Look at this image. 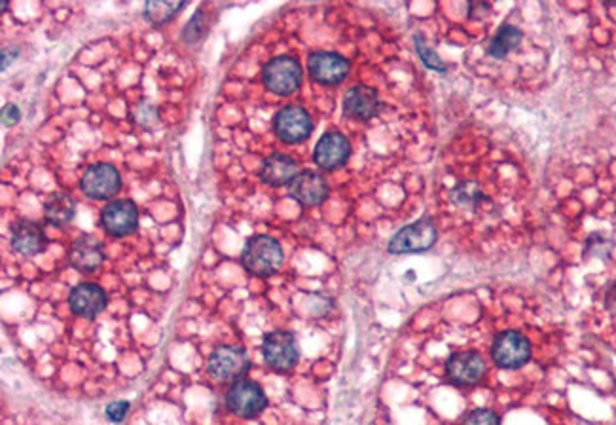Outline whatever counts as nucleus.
I'll list each match as a JSON object with an SVG mask.
<instances>
[{
    "label": "nucleus",
    "instance_id": "obj_1",
    "mask_svg": "<svg viewBox=\"0 0 616 425\" xmlns=\"http://www.w3.org/2000/svg\"><path fill=\"white\" fill-rule=\"evenodd\" d=\"M284 253L272 236H253L241 253V265L251 275L268 277L283 266Z\"/></svg>",
    "mask_w": 616,
    "mask_h": 425
},
{
    "label": "nucleus",
    "instance_id": "obj_2",
    "mask_svg": "<svg viewBox=\"0 0 616 425\" xmlns=\"http://www.w3.org/2000/svg\"><path fill=\"white\" fill-rule=\"evenodd\" d=\"M438 230L433 218H419L412 225L400 228L391 241H389V253L391 255H409V253H425L437 243Z\"/></svg>",
    "mask_w": 616,
    "mask_h": 425
},
{
    "label": "nucleus",
    "instance_id": "obj_3",
    "mask_svg": "<svg viewBox=\"0 0 616 425\" xmlns=\"http://www.w3.org/2000/svg\"><path fill=\"white\" fill-rule=\"evenodd\" d=\"M262 80L272 93L289 97L302 86V67L294 57L279 55L264 65Z\"/></svg>",
    "mask_w": 616,
    "mask_h": 425
},
{
    "label": "nucleus",
    "instance_id": "obj_4",
    "mask_svg": "<svg viewBox=\"0 0 616 425\" xmlns=\"http://www.w3.org/2000/svg\"><path fill=\"white\" fill-rule=\"evenodd\" d=\"M226 407L239 418L253 420L268 407V397H265L264 390L256 382L239 380L234 382L228 393H226Z\"/></svg>",
    "mask_w": 616,
    "mask_h": 425
},
{
    "label": "nucleus",
    "instance_id": "obj_5",
    "mask_svg": "<svg viewBox=\"0 0 616 425\" xmlns=\"http://www.w3.org/2000/svg\"><path fill=\"white\" fill-rule=\"evenodd\" d=\"M207 371L218 383L239 382L251 371V359L243 348L220 346L217 348L207 362Z\"/></svg>",
    "mask_w": 616,
    "mask_h": 425
},
{
    "label": "nucleus",
    "instance_id": "obj_6",
    "mask_svg": "<svg viewBox=\"0 0 616 425\" xmlns=\"http://www.w3.org/2000/svg\"><path fill=\"white\" fill-rule=\"evenodd\" d=\"M262 353L268 367L277 372L293 371L300 361V350L296 338L286 331H275L265 334L262 342Z\"/></svg>",
    "mask_w": 616,
    "mask_h": 425
},
{
    "label": "nucleus",
    "instance_id": "obj_7",
    "mask_svg": "<svg viewBox=\"0 0 616 425\" xmlns=\"http://www.w3.org/2000/svg\"><path fill=\"white\" fill-rule=\"evenodd\" d=\"M274 131L277 139L286 145H298L310 139L313 131V120L305 109L298 105L283 107L274 118Z\"/></svg>",
    "mask_w": 616,
    "mask_h": 425
},
{
    "label": "nucleus",
    "instance_id": "obj_8",
    "mask_svg": "<svg viewBox=\"0 0 616 425\" xmlns=\"http://www.w3.org/2000/svg\"><path fill=\"white\" fill-rule=\"evenodd\" d=\"M491 355L497 367L515 371L524 367L531 359V343L524 334L516 331H505L493 342Z\"/></svg>",
    "mask_w": 616,
    "mask_h": 425
},
{
    "label": "nucleus",
    "instance_id": "obj_9",
    "mask_svg": "<svg viewBox=\"0 0 616 425\" xmlns=\"http://www.w3.org/2000/svg\"><path fill=\"white\" fill-rule=\"evenodd\" d=\"M101 225L112 237H126L139 227V209L131 199H114L101 211Z\"/></svg>",
    "mask_w": 616,
    "mask_h": 425
},
{
    "label": "nucleus",
    "instance_id": "obj_10",
    "mask_svg": "<svg viewBox=\"0 0 616 425\" xmlns=\"http://www.w3.org/2000/svg\"><path fill=\"white\" fill-rule=\"evenodd\" d=\"M80 188L90 199H111L121 190V177L111 164H95L86 169Z\"/></svg>",
    "mask_w": 616,
    "mask_h": 425
},
{
    "label": "nucleus",
    "instance_id": "obj_11",
    "mask_svg": "<svg viewBox=\"0 0 616 425\" xmlns=\"http://www.w3.org/2000/svg\"><path fill=\"white\" fill-rule=\"evenodd\" d=\"M312 78L322 86H338L349 74V61L336 52H313L307 57Z\"/></svg>",
    "mask_w": 616,
    "mask_h": 425
},
{
    "label": "nucleus",
    "instance_id": "obj_12",
    "mask_svg": "<svg viewBox=\"0 0 616 425\" xmlns=\"http://www.w3.org/2000/svg\"><path fill=\"white\" fill-rule=\"evenodd\" d=\"M486 359L478 352H459L446 362V374L456 386H475L486 376Z\"/></svg>",
    "mask_w": 616,
    "mask_h": 425
},
{
    "label": "nucleus",
    "instance_id": "obj_13",
    "mask_svg": "<svg viewBox=\"0 0 616 425\" xmlns=\"http://www.w3.org/2000/svg\"><path fill=\"white\" fill-rule=\"evenodd\" d=\"M349 156H351V145L343 133L340 131H328L324 133L313 150V161L319 169L332 171L347 164Z\"/></svg>",
    "mask_w": 616,
    "mask_h": 425
},
{
    "label": "nucleus",
    "instance_id": "obj_14",
    "mask_svg": "<svg viewBox=\"0 0 616 425\" xmlns=\"http://www.w3.org/2000/svg\"><path fill=\"white\" fill-rule=\"evenodd\" d=\"M289 194L303 208H317L328 198V185L317 171H300L289 185Z\"/></svg>",
    "mask_w": 616,
    "mask_h": 425
},
{
    "label": "nucleus",
    "instance_id": "obj_15",
    "mask_svg": "<svg viewBox=\"0 0 616 425\" xmlns=\"http://www.w3.org/2000/svg\"><path fill=\"white\" fill-rule=\"evenodd\" d=\"M109 298L95 283H80L69 295L71 312L78 317L95 319L102 310L107 308Z\"/></svg>",
    "mask_w": 616,
    "mask_h": 425
},
{
    "label": "nucleus",
    "instance_id": "obj_16",
    "mask_svg": "<svg viewBox=\"0 0 616 425\" xmlns=\"http://www.w3.org/2000/svg\"><path fill=\"white\" fill-rule=\"evenodd\" d=\"M380 107L378 92L364 84L349 88L343 97V114L353 120H372L380 112Z\"/></svg>",
    "mask_w": 616,
    "mask_h": 425
},
{
    "label": "nucleus",
    "instance_id": "obj_17",
    "mask_svg": "<svg viewBox=\"0 0 616 425\" xmlns=\"http://www.w3.org/2000/svg\"><path fill=\"white\" fill-rule=\"evenodd\" d=\"M48 246L44 228L34 220H17L12 227V247L24 256H34L43 253Z\"/></svg>",
    "mask_w": 616,
    "mask_h": 425
},
{
    "label": "nucleus",
    "instance_id": "obj_18",
    "mask_svg": "<svg viewBox=\"0 0 616 425\" xmlns=\"http://www.w3.org/2000/svg\"><path fill=\"white\" fill-rule=\"evenodd\" d=\"M105 262V249L95 236H80L71 247V265L82 274H91Z\"/></svg>",
    "mask_w": 616,
    "mask_h": 425
},
{
    "label": "nucleus",
    "instance_id": "obj_19",
    "mask_svg": "<svg viewBox=\"0 0 616 425\" xmlns=\"http://www.w3.org/2000/svg\"><path fill=\"white\" fill-rule=\"evenodd\" d=\"M298 161L286 154H272L264 159V164L260 168V179L262 182L270 187H284L291 185V182L298 175Z\"/></svg>",
    "mask_w": 616,
    "mask_h": 425
},
{
    "label": "nucleus",
    "instance_id": "obj_20",
    "mask_svg": "<svg viewBox=\"0 0 616 425\" xmlns=\"http://www.w3.org/2000/svg\"><path fill=\"white\" fill-rule=\"evenodd\" d=\"M76 215V201L67 192L52 194L44 204V217L52 227H65Z\"/></svg>",
    "mask_w": 616,
    "mask_h": 425
},
{
    "label": "nucleus",
    "instance_id": "obj_21",
    "mask_svg": "<svg viewBox=\"0 0 616 425\" xmlns=\"http://www.w3.org/2000/svg\"><path fill=\"white\" fill-rule=\"evenodd\" d=\"M522 43V31L515 25H503L496 36L491 38L487 53L496 59L506 57L512 50H516Z\"/></svg>",
    "mask_w": 616,
    "mask_h": 425
},
{
    "label": "nucleus",
    "instance_id": "obj_22",
    "mask_svg": "<svg viewBox=\"0 0 616 425\" xmlns=\"http://www.w3.org/2000/svg\"><path fill=\"white\" fill-rule=\"evenodd\" d=\"M184 6H187V3H173V0L161 3V0H150L145 6V17L152 25H166Z\"/></svg>",
    "mask_w": 616,
    "mask_h": 425
},
{
    "label": "nucleus",
    "instance_id": "obj_23",
    "mask_svg": "<svg viewBox=\"0 0 616 425\" xmlns=\"http://www.w3.org/2000/svg\"><path fill=\"white\" fill-rule=\"evenodd\" d=\"M482 198L484 194L480 192V188L475 185V182H463V185H459L454 190V199L461 206H475Z\"/></svg>",
    "mask_w": 616,
    "mask_h": 425
},
{
    "label": "nucleus",
    "instance_id": "obj_24",
    "mask_svg": "<svg viewBox=\"0 0 616 425\" xmlns=\"http://www.w3.org/2000/svg\"><path fill=\"white\" fill-rule=\"evenodd\" d=\"M416 50H418L421 61L425 63V67L433 69V71H438V72H446L444 61L438 57V53H435L433 50H430V48L423 43V38H421V36H416Z\"/></svg>",
    "mask_w": 616,
    "mask_h": 425
},
{
    "label": "nucleus",
    "instance_id": "obj_25",
    "mask_svg": "<svg viewBox=\"0 0 616 425\" xmlns=\"http://www.w3.org/2000/svg\"><path fill=\"white\" fill-rule=\"evenodd\" d=\"M201 15H203L201 10H197L196 15L187 24V27H184V31H182V40H184V43L194 44L205 34V25H203V17Z\"/></svg>",
    "mask_w": 616,
    "mask_h": 425
},
{
    "label": "nucleus",
    "instance_id": "obj_26",
    "mask_svg": "<svg viewBox=\"0 0 616 425\" xmlns=\"http://www.w3.org/2000/svg\"><path fill=\"white\" fill-rule=\"evenodd\" d=\"M461 425H501V420L491 411H475L463 420Z\"/></svg>",
    "mask_w": 616,
    "mask_h": 425
},
{
    "label": "nucleus",
    "instance_id": "obj_27",
    "mask_svg": "<svg viewBox=\"0 0 616 425\" xmlns=\"http://www.w3.org/2000/svg\"><path fill=\"white\" fill-rule=\"evenodd\" d=\"M130 401H114L111 404H107V409H105V416L109 421L112 423H120L126 420L128 412H130Z\"/></svg>",
    "mask_w": 616,
    "mask_h": 425
},
{
    "label": "nucleus",
    "instance_id": "obj_28",
    "mask_svg": "<svg viewBox=\"0 0 616 425\" xmlns=\"http://www.w3.org/2000/svg\"><path fill=\"white\" fill-rule=\"evenodd\" d=\"M19 120H22V112H19V109L14 103H8L3 109V124L5 126H15Z\"/></svg>",
    "mask_w": 616,
    "mask_h": 425
},
{
    "label": "nucleus",
    "instance_id": "obj_29",
    "mask_svg": "<svg viewBox=\"0 0 616 425\" xmlns=\"http://www.w3.org/2000/svg\"><path fill=\"white\" fill-rule=\"evenodd\" d=\"M17 53H19V52H17L15 48H14L12 52H8V48L3 50V71H6L8 65H12V61L17 57Z\"/></svg>",
    "mask_w": 616,
    "mask_h": 425
},
{
    "label": "nucleus",
    "instance_id": "obj_30",
    "mask_svg": "<svg viewBox=\"0 0 616 425\" xmlns=\"http://www.w3.org/2000/svg\"><path fill=\"white\" fill-rule=\"evenodd\" d=\"M6 8H8V3H6V0H3V12H6Z\"/></svg>",
    "mask_w": 616,
    "mask_h": 425
}]
</instances>
